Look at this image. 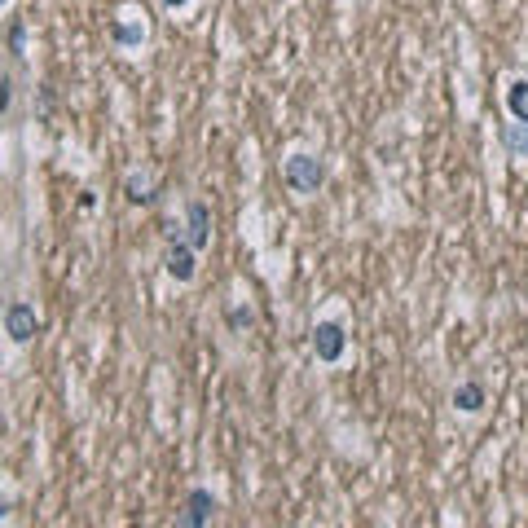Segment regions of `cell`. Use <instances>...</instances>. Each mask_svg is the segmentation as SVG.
Here are the masks:
<instances>
[{
    "mask_svg": "<svg viewBox=\"0 0 528 528\" xmlns=\"http://www.w3.org/2000/svg\"><path fill=\"white\" fill-rule=\"evenodd\" d=\"M282 181H286V190L291 194H317L322 190V181H326V168H322V159L317 154H291V159L282 163Z\"/></svg>",
    "mask_w": 528,
    "mask_h": 528,
    "instance_id": "obj_1",
    "label": "cell"
},
{
    "mask_svg": "<svg viewBox=\"0 0 528 528\" xmlns=\"http://www.w3.org/2000/svg\"><path fill=\"white\" fill-rule=\"evenodd\" d=\"M36 330H40V317H36V308H31L27 300H14V304L5 308V335L14 339V344L36 339Z\"/></svg>",
    "mask_w": 528,
    "mask_h": 528,
    "instance_id": "obj_2",
    "label": "cell"
},
{
    "mask_svg": "<svg viewBox=\"0 0 528 528\" xmlns=\"http://www.w3.org/2000/svg\"><path fill=\"white\" fill-rule=\"evenodd\" d=\"M344 348H348V335H344V326H339V322H322V326L313 330V352H317V361L335 366V361L344 357Z\"/></svg>",
    "mask_w": 528,
    "mask_h": 528,
    "instance_id": "obj_3",
    "label": "cell"
},
{
    "mask_svg": "<svg viewBox=\"0 0 528 528\" xmlns=\"http://www.w3.org/2000/svg\"><path fill=\"white\" fill-rule=\"evenodd\" d=\"M194 256L198 251L185 238H172L168 251H163V269H168L172 282H194Z\"/></svg>",
    "mask_w": 528,
    "mask_h": 528,
    "instance_id": "obj_4",
    "label": "cell"
},
{
    "mask_svg": "<svg viewBox=\"0 0 528 528\" xmlns=\"http://www.w3.org/2000/svg\"><path fill=\"white\" fill-rule=\"evenodd\" d=\"M216 520V498L207 489H194L185 502V515H176V528H203Z\"/></svg>",
    "mask_w": 528,
    "mask_h": 528,
    "instance_id": "obj_5",
    "label": "cell"
},
{
    "mask_svg": "<svg viewBox=\"0 0 528 528\" xmlns=\"http://www.w3.org/2000/svg\"><path fill=\"white\" fill-rule=\"evenodd\" d=\"M190 229H185V242H190L194 251H203L207 242H212V207L207 203H190Z\"/></svg>",
    "mask_w": 528,
    "mask_h": 528,
    "instance_id": "obj_6",
    "label": "cell"
},
{
    "mask_svg": "<svg viewBox=\"0 0 528 528\" xmlns=\"http://www.w3.org/2000/svg\"><path fill=\"white\" fill-rule=\"evenodd\" d=\"M449 401H454V410H462V414H480L484 410V383H476V379L458 383Z\"/></svg>",
    "mask_w": 528,
    "mask_h": 528,
    "instance_id": "obj_7",
    "label": "cell"
},
{
    "mask_svg": "<svg viewBox=\"0 0 528 528\" xmlns=\"http://www.w3.org/2000/svg\"><path fill=\"white\" fill-rule=\"evenodd\" d=\"M506 110H511L515 124H528V80H515L506 88Z\"/></svg>",
    "mask_w": 528,
    "mask_h": 528,
    "instance_id": "obj_8",
    "label": "cell"
},
{
    "mask_svg": "<svg viewBox=\"0 0 528 528\" xmlns=\"http://www.w3.org/2000/svg\"><path fill=\"white\" fill-rule=\"evenodd\" d=\"M110 40H115L119 49H137V44L146 40V27H141V22H110Z\"/></svg>",
    "mask_w": 528,
    "mask_h": 528,
    "instance_id": "obj_9",
    "label": "cell"
},
{
    "mask_svg": "<svg viewBox=\"0 0 528 528\" xmlns=\"http://www.w3.org/2000/svg\"><path fill=\"white\" fill-rule=\"evenodd\" d=\"M502 146L515 159H528V124H502Z\"/></svg>",
    "mask_w": 528,
    "mask_h": 528,
    "instance_id": "obj_10",
    "label": "cell"
},
{
    "mask_svg": "<svg viewBox=\"0 0 528 528\" xmlns=\"http://www.w3.org/2000/svg\"><path fill=\"white\" fill-rule=\"evenodd\" d=\"M124 198H128L132 207H150V203H154V194H150V181H146V176L132 172L128 181H124Z\"/></svg>",
    "mask_w": 528,
    "mask_h": 528,
    "instance_id": "obj_11",
    "label": "cell"
},
{
    "mask_svg": "<svg viewBox=\"0 0 528 528\" xmlns=\"http://www.w3.org/2000/svg\"><path fill=\"white\" fill-rule=\"evenodd\" d=\"M229 330H247V326H256V313H251V308H229Z\"/></svg>",
    "mask_w": 528,
    "mask_h": 528,
    "instance_id": "obj_12",
    "label": "cell"
},
{
    "mask_svg": "<svg viewBox=\"0 0 528 528\" xmlns=\"http://www.w3.org/2000/svg\"><path fill=\"white\" fill-rule=\"evenodd\" d=\"M22 40H27V27H22V22H9V53H22Z\"/></svg>",
    "mask_w": 528,
    "mask_h": 528,
    "instance_id": "obj_13",
    "label": "cell"
},
{
    "mask_svg": "<svg viewBox=\"0 0 528 528\" xmlns=\"http://www.w3.org/2000/svg\"><path fill=\"white\" fill-rule=\"evenodd\" d=\"M159 5H163V9H185L190 0H159Z\"/></svg>",
    "mask_w": 528,
    "mask_h": 528,
    "instance_id": "obj_14",
    "label": "cell"
},
{
    "mask_svg": "<svg viewBox=\"0 0 528 528\" xmlns=\"http://www.w3.org/2000/svg\"><path fill=\"white\" fill-rule=\"evenodd\" d=\"M0 5H9V0H0Z\"/></svg>",
    "mask_w": 528,
    "mask_h": 528,
    "instance_id": "obj_15",
    "label": "cell"
}]
</instances>
